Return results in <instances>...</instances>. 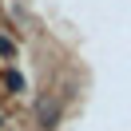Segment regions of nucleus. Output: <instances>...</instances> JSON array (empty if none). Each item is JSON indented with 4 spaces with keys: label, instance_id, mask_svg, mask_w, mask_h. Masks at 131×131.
Returning <instances> with one entry per match:
<instances>
[{
    "label": "nucleus",
    "instance_id": "f257e3e1",
    "mask_svg": "<svg viewBox=\"0 0 131 131\" xmlns=\"http://www.w3.org/2000/svg\"><path fill=\"white\" fill-rule=\"evenodd\" d=\"M60 115H64V103H60V99H36V123H40L44 131L56 127Z\"/></svg>",
    "mask_w": 131,
    "mask_h": 131
},
{
    "label": "nucleus",
    "instance_id": "20e7f679",
    "mask_svg": "<svg viewBox=\"0 0 131 131\" xmlns=\"http://www.w3.org/2000/svg\"><path fill=\"white\" fill-rule=\"evenodd\" d=\"M4 123H8V119H4V111H0V127H4Z\"/></svg>",
    "mask_w": 131,
    "mask_h": 131
},
{
    "label": "nucleus",
    "instance_id": "f03ea898",
    "mask_svg": "<svg viewBox=\"0 0 131 131\" xmlns=\"http://www.w3.org/2000/svg\"><path fill=\"white\" fill-rule=\"evenodd\" d=\"M4 83H8L12 91H24V75H20L16 68H8V72H4Z\"/></svg>",
    "mask_w": 131,
    "mask_h": 131
},
{
    "label": "nucleus",
    "instance_id": "7ed1b4c3",
    "mask_svg": "<svg viewBox=\"0 0 131 131\" xmlns=\"http://www.w3.org/2000/svg\"><path fill=\"white\" fill-rule=\"evenodd\" d=\"M0 56H4V60H12V56H16V44H12L8 36H0Z\"/></svg>",
    "mask_w": 131,
    "mask_h": 131
}]
</instances>
